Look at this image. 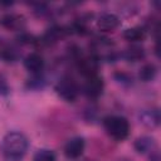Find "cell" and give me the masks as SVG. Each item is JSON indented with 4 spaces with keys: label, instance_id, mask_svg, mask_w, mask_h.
<instances>
[{
    "label": "cell",
    "instance_id": "8992f818",
    "mask_svg": "<svg viewBox=\"0 0 161 161\" xmlns=\"http://www.w3.org/2000/svg\"><path fill=\"white\" fill-rule=\"evenodd\" d=\"M84 147H86V142H84L83 137L75 136V137H72L70 140L67 141V143L64 146V153L68 158L75 160V158H79L82 156Z\"/></svg>",
    "mask_w": 161,
    "mask_h": 161
},
{
    "label": "cell",
    "instance_id": "7c38bea8",
    "mask_svg": "<svg viewBox=\"0 0 161 161\" xmlns=\"http://www.w3.org/2000/svg\"><path fill=\"white\" fill-rule=\"evenodd\" d=\"M123 38L128 42H142L146 38V30L141 26H133V28H128L123 31Z\"/></svg>",
    "mask_w": 161,
    "mask_h": 161
},
{
    "label": "cell",
    "instance_id": "52a82bcc",
    "mask_svg": "<svg viewBox=\"0 0 161 161\" xmlns=\"http://www.w3.org/2000/svg\"><path fill=\"white\" fill-rule=\"evenodd\" d=\"M24 67L33 75L42 74L44 69V58L39 53H30L24 59Z\"/></svg>",
    "mask_w": 161,
    "mask_h": 161
},
{
    "label": "cell",
    "instance_id": "44dd1931",
    "mask_svg": "<svg viewBox=\"0 0 161 161\" xmlns=\"http://www.w3.org/2000/svg\"><path fill=\"white\" fill-rule=\"evenodd\" d=\"M118 161H130V160H127V158H122V160H118Z\"/></svg>",
    "mask_w": 161,
    "mask_h": 161
},
{
    "label": "cell",
    "instance_id": "4fadbf2b",
    "mask_svg": "<svg viewBox=\"0 0 161 161\" xmlns=\"http://www.w3.org/2000/svg\"><path fill=\"white\" fill-rule=\"evenodd\" d=\"M122 57L128 62H137L145 58V50L138 45H132L123 52Z\"/></svg>",
    "mask_w": 161,
    "mask_h": 161
},
{
    "label": "cell",
    "instance_id": "6da1fadb",
    "mask_svg": "<svg viewBox=\"0 0 161 161\" xmlns=\"http://www.w3.org/2000/svg\"><path fill=\"white\" fill-rule=\"evenodd\" d=\"M28 138L21 132H9L3 138L4 161H21L28 150Z\"/></svg>",
    "mask_w": 161,
    "mask_h": 161
},
{
    "label": "cell",
    "instance_id": "7402d4cb",
    "mask_svg": "<svg viewBox=\"0 0 161 161\" xmlns=\"http://www.w3.org/2000/svg\"><path fill=\"white\" fill-rule=\"evenodd\" d=\"M82 161H93V160H89V158H84V160H82Z\"/></svg>",
    "mask_w": 161,
    "mask_h": 161
},
{
    "label": "cell",
    "instance_id": "9a60e30c",
    "mask_svg": "<svg viewBox=\"0 0 161 161\" xmlns=\"http://www.w3.org/2000/svg\"><path fill=\"white\" fill-rule=\"evenodd\" d=\"M65 34V30L60 26H54L52 29H49L47 31V34L44 35V42L48 43V44H52V43H55L58 42L59 39H62Z\"/></svg>",
    "mask_w": 161,
    "mask_h": 161
},
{
    "label": "cell",
    "instance_id": "5bb4252c",
    "mask_svg": "<svg viewBox=\"0 0 161 161\" xmlns=\"http://www.w3.org/2000/svg\"><path fill=\"white\" fill-rule=\"evenodd\" d=\"M156 74H157L156 65L152 64V63H147V64H145V65L141 67L138 75H140V79L142 82H151V80L155 79Z\"/></svg>",
    "mask_w": 161,
    "mask_h": 161
},
{
    "label": "cell",
    "instance_id": "5b68a950",
    "mask_svg": "<svg viewBox=\"0 0 161 161\" xmlns=\"http://www.w3.org/2000/svg\"><path fill=\"white\" fill-rule=\"evenodd\" d=\"M104 88V82L103 78L98 74L87 78L84 86H83V92L88 98H98L103 93Z\"/></svg>",
    "mask_w": 161,
    "mask_h": 161
},
{
    "label": "cell",
    "instance_id": "277c9868",
    "mask_svg": "<svg viewBox=\"0 0 161 161\" xmlns=\"http://www.w3.org/2000/svg\"><path fill=\"white\" fill-rule=\"evenodd\" d=\"M75 62H77L78 70L83 77L89 78V77L98 74L97 72H98V67H99V59L96 55H93V54L79 55Z\"/></svg>",
    "mask_w": 161,
    "mask_h": 161
},
{
    "label": "cell",
    "instance_id": "ffe728a7",
    "mask_svg": "<svg viewBox=\"0 0 161 161\" xmlns=\"http://www.w3.org/2000/svg\"><path fill=\"white\" fill-rule=\"evenodd\" d=\"M9 92H10V87L8 84V80L3 74H0V96H8Z\"/></svg>",
    "mask_w": 161,
    "mask_h": 161
},
{
    "label": "cell",
    "instance_id": "ac0fdd59",
    "mask_svg": "<svg viewBox=\"0 0 161 161\" xmlns=\"http://www.w3.org/2000/svg\"><path fill=\"white\" fill-rule=\"evenodd\" d=\"M44 83H45L44 78L40 74H36V75H33V78L28 80V87L31 89H40L44 87Z\"/></svg>",
    "mask_w": 161,
    "mask_h": 161
},
{
    "label": "cell",
    "instance_id": "8fae6325",
    "mask_svg": "<svg viewBox=\"0 0 161 161\" xmlns=\"http://www.w3.org/2000/svg\"><path fill=\"white\" fill-rule=\"evenodd\" d=\"M133 146L138 153H147V152L153 151V148L156 146V141L151 136H141L135 141Z\"/></svg>",
    "mask_w": 161,
    "mask_h": 161
},
{
    "label": "cell",
    "instance_id": "7a4b0ae2",
    "mask_svg": "<svg viewBox=\"0 0 161 161\" xmlns=\"http://www.w3.org/2000/svg\"><path fill=\"white\" fill-rule=\"evenodd\" d=\"M103 127L116 141H123L130 133V123L122 116H107L103 119Z\"/></svg>",
    "mask_w": 161,
    "mask_h": 161
},
{
    "label": "cell",
    "instance_id": "2e32d148",
    "mask_svg": "<svg viewBox=\"0 0 161 161\" xmlns=\"http://www.w3.org/2000/svg\"><path fill=\"white\" fill-rule=\"evenodd\" d=\"M0 58L5 62H15L19 58V52L16 48L11 45H6L0 49Z\"/></svg>",
    "mask_w": 161,
    "mask_h": 161
},
{
    "label": "cell",
    "instance_id": "3957f363",
    "mask_svg": "<svg viewBox=\"0 0 161 161\" xmlns=\"http://www.w3.org/2000/svg\"><path fill=\"white\" fill-rule=\"evenodd\" d=\"M55 92L60 98L67 102H74L79 94V87L77 82L70 77L60 78L55 84Z\"/></svg>",
    "mask_w": 161,
    "mask_h": 161
},
{
    "label": "cell",
    "instance_id": "e0dca14e",
    "mask_svg": "<svg viewBox=\"0 0 161 161\" xmlns=\"http://www.w3.org/2000/svg\"><path fill=\"white\" fill-rule=\"evenodd\" d=\"M33 161H55V153L50 150L42 148L34 155Z\"/></svg>",
    "mask_w": 161,
    "mask_h": 161
},
{
    "label": "cell",
    "instance_id": "d6986e66",
    "mask_svg": "<svg viewBox=\"0 0 161 161\" xmlns=\"http://www.w3.org/2000/svg\"><path fill=\"white\" fill-rule=\"evenodd\" d=\"M114 78L117 82L122 83V84H130L132 82V78L127 74V73H123V72H117L114 73Z\"/></svg>",
    "mask_w": 161,
    "mask_h": 161
},
{
    "label": "cell",
    "instance_id": "30bf717a",
    "mask_svg": "<svg viewBox=\"0 0 161 161\" xmlns=\"http://www.w3.org/2000/svg\"><path fill=\"white\" fill-rule=\"evenodd\" d=\"M0 24L9 30H21L25 26V20L18 14H6L1 18Z\"/></svg>",
    "mask_w": 161,
    "mask_h": 161
},
{
    "label": "cell",
    "instance_id": "9c48e42d",
    "mask_svg": "<svg viewBox=\"0 0 161 161\" xmlns=\"http://www.w3.org/2000/svg\"><path fill=\"white\" fill-rule=\"evenodd\" d=\"M160 111L157 108H150V109H143L140 113V122L145 125L148 128H155L160 125Z\"/></svg>",
    "mask_w": 161,
    "mask_h": 161
},
{
    "label": "cell",
    "instance_id": "ba28073f",
    "mask_svg": "<svg viewBox=\"0 0 161 161\" xmlns=\"http://www.w3.org/2000/svg\"><path fill=\"white\" fill-rule=\"evenodd\" d=\"M119 18L113 13H103L97 19V26L103 31H112L119 25Z\"/></svg>",
    "mask_w": 161,
    "mask_h": 161
}]
</instances>
